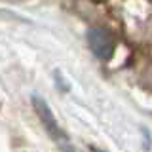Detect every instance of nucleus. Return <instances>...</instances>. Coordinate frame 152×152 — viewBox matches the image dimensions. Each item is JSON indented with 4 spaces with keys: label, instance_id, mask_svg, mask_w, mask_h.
<instances>
[{
    "label": "nucleus",
    "instance_id": "3",
    "mask_svg": "<svg viewBox=\"0 0 152 152\" xmlns=\"http://www.w3.org/2000/svg\"><path fill=\"white\" fill-rule=\"evenodd\" d=\"M61 152H78V150H76L70 142H65V145H61Z\"/></svg>",
    "mask_w": 152,
    "mask_h": 152
},
{
    "label": "nucleus",
    "instance_id": "4",
    "mask_svg": "<svg viewBox=\"0 0 152 152\" xmlns=\"http://www.w3.org/2000/svg\"><path fill=\"white\" fill-rule=\"evenodd\" d=\"M89 150H91V152H104V150H99V148H95V146H91Z\"/></svg>",
    "mask_w": 152,
    "mask_h": 152
},
{
    "label": "nucleus",
    "instance_id": "1",
    "mask_svg": "<svg viewBox=\"0 0 152 152\" xmlns=\"http://www.w3.org/2000/svg\"><path fill=\"white\" fill-rule=\"evenodd\" d=\"M32 104H34V110L38 114V118H40L44 129L48 131V135H50L59 146L65 145V142H69V141H66V135L63 133V129L59 127V124H57L53 112H51V108L48 107V103L44 101V99H42L40 95H32Z\"/></svg>",
    "mask_w": 152,
    "mask_h": 152
},
{
    "label": "nucleus",
    "instance_id": "2",
    "mask_svg": "<svg viewBox=\"0 0 152 152\" xmlns=\"http://www.w3.org/2000/svg\"><path fill=\"white\" fill-rule=\"evenodd\" d=\"M88 46L93 51L95 57L107 61L114 55V38L108 31L99 27H93L88 31Z\"/></svg>",
    "mask_w": 152,
    "mask_h": 152
}]
</instances>
